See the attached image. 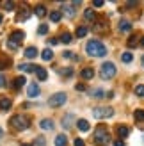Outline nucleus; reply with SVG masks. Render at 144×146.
I'll use <instances>...</instances> for the list:
<instances>
[{"instance_id":"nucleus-1","label":"nucleus","mask_w":144,"mask_h":146,"mask_svg":"<svg viewBox=\"0 0 144 146\" xmlns=\"http://www.w3.org/2000/svg\"><path fill=\"white\" fill-rule=\"evenodd\" d=\"M85 52H87L89 55H94V57H103L107 54V46L103 45L102 41L91 39L87 45H85Z\"/></svg>"},{"instance_id":"nucleus-2","label":"nucleus","mask_w":144,"mask_h":146,"mask_svg":"<svg viewBox=\"0 0 144 146\" xmlns=\"http://www.w3.org/2000/svg\"><path fill=\"white\" fill-rule=\"evenodd\" d=\"M110 141V135H109V130H107L105 127H98L94 130V143L98 146H107Z\"/></svg>"},{"instance_id":"nucleus-3","label":"nucleus","mask_w":144,"mask_h":146,"mask_svg":"<svg viewBox=\"0 0 144 146\" xmlns=\"http://www.w3.org/2000/svg\"><path fill=\"white\" fill-rule=\"evenodd\" d=\"M9 123L13 125V128H16V130H27L28 125H30V119H28L27 116L16 114V116H13V118L9 119Z\"/></svg>"},{"instance_id":"nucleus-4","label":"nucleus","mask_w":144,"mask_h":146,"mask_svg":"<svg viewBox=\"0 0 144 146\" xmlns=\"http://www.w3.org/2000/svg\"><path fill=\"white\" fill-rule=\"evenodd\" d=\"M116 64L114 62H103L102 64V70H100V75H102V78L103 80H109V78H112L114 75H116Z\"/></svg>"},{"instance_id":"nucleus-5","label":"nucleus","mask_w":144,"mask_h":146,"mask_svg":"<svg viewBox=\"0 0 144 146\" xmlns=\"http://www.w3.org/2000/svg\"><path fill=\"white\" fill-rule=\"evenodd\" d=\"M92 116H94L96 119L110 118V116H114V109L112 107H94L92 109Z\"/></svg>"},{"instance_id":"nucleus-6","label":"nucleus","mask_w":144,"mask_h":146,"mask_svg":"<svg viewBox=\"0 0 144 146\" xmlns=\"http://www.w3.org/2000/svg\"><path fill=\"white\" fill-rule=\"evenodd\" d=\"M23 38H25L23 31H13V32H11V36H9V41H7V45H9L11 48H16L18 45H21Z\"/></svg>"},{"instance_id":"nucleus-7","label":"nucleus","mask_w":144,"mask_h":146,"mask_svg":"<svg viewBox=\"0 0 144 146\" xmlns=\"http://www.w3.org/2000/svg\"><path fill=\"white\" fill-rule=\"evenodd\" d=\"M66 100H68L66 93H55L54 96H50V100H48V105L55 109V107H61V105H64V104H66Z\"/></svg>"},{"instance_id":"nucleus-8","label":"nucleus","mask_w":144,"mask_h":146,"mask_svg":"<svg viewBox=\"0 0 144 146\" xmlns=\"http://www.w3.org/2000/svg\"><path fill=\"white\" fill-rule=\"evenodd\" d=\"M27 94H28L30 98L38 96V94H39V86H38V84H30V86H28V89H27Z\"/></svg>"},{"instance_id":"nucleus-9","label":"nucleus","mask_w":144,"mask_h":146,"mask_svg":"<svg viewBox=\"0 0 144 146\" xmlns=\"http://www.w3.org/2000/svg\"><path fill=\"white\" fill-rule=\"evenodd\" d=\"M119 31L121 32H130L132 31V23L128 20H121L119 21Z\"/></svg>"},{"instance_id":"nucleus-10","label":"nucleus","mask_w":144,"mask_h":146,"mask_svg":"<svg viewBox=\"0 0 144 146\" xmlns=\"http://www.w3.org/2000/svg\"><path fill=\"white\" fill-rule=\"evenodd\" d=\"M11 105H13V102L7 96H0V109H2V111H7Z\"/></svg>"},{"instance_id":"nucleus-11","label":"nucleus","mask_w":144,"mask_h":146,"mask_svg":"<svg viewBox=\"0 0 144 146\" xmlns=\"http://www.w3.org/2000/svg\"><path fill=\"white\" fill-rule=\"evenodd\" d=\"M116 132H118V135L121 137V139H125V137L130 134V130H128V127H125V125H119V127L116 128Z\"/></svg>"},{"instance_id":"nucleus-12","label":"nucleus","mask_w":144,"mask_h":146,"mask_svg":"<svg viewBox=\"0 0 144 146\" xmlns=\"http://www.w3.org/2000/svg\"><path fill=\"white\" fill-rule=\"evenodd\" d=\"M80 77L85 78V80H89V78L94 77V71H92V68H84V70L80 71Z\"/></svg>"},{"instance_id":"nucleus-13","label":"nucleus","mask_w":144,"mask_h":146,"mask_svg":"<svg viewBox=\"0 0 144 146\" xmlns=\"http://www.w3.org/2000/svg\"><path fill=\"white\" fill-rule=\"evenodd\" d=\"M36 55H38V48H36V46H28V48H25V57H27V59H34Z\"/></svg>"},{"instance_id":"nucleus-14","label":"nucleus","mask_w":144,"mask_h":146,"mask_svg":"<svg viewBox=\"0 0 144 146\" xmlns=\"http://www.w3.org/2000/svg\"><path fill=\"white\" fill-rule=\"evenodd\" d=\"M39 127H41L43 130H52V128H54V121H52V119H48V118H46V119H41Z\"/></svg>"},{"instance_id":"nucleus-15","label":"nucleus","mask_w":144,"mask_h":146,"mask_svg":"<svg viewBox=\"0 0 144 146\" xmlns=\"http://www.w3.org/2000/svg\"><path fill=\"white\" fill-rule=\"evenodd\" d=\"M25 82H27V80H25L23 75H21V77H16V78H14V82H13V87H14V89H20L21 86H25Z\"/></svg>"},{"instance_id":"nucleus-16","label":"nucleus","mask_w":144,"mask_h":146,"mask_svg":"<svg viewBox=\"0 0 144 146\" xmlns=\"http://www.w3.org/2000/svg\"><path fill=\"white\" fill-rule=\"evenodd\" d=\"M20 70L23 73H32L38 70V66H34V64H20Z\"/></svg>"},{"instance_id":"nucleus-17","label":"nucleus","mask_w":144,"mask_h":146,"mask_svg":"<svg viewBox=\"0 0 144 146\" xmlns=\"http://www.w3.org/2000/svg\"><path fill=\"white\" fill-rule=\"evenodd\" d=\"M73 119H75V116H73V114H68L66 118H62V127H64V128L73 127V125H71V121H73Z\"/></svg>"},{"instance_id":"nucleus-18","label":"nucleus","mask_w":144,"mask_h":146,"mask_svg":"<svg viewBox=\"0 0 144 146\" xmlns=\"http://www.w3.org/2000/svg\"><path fill=\"white\" fill-rule=\"evenodd\" d=\"M36 77H38L39 80H46L48 73H46V70H45V68H39V66H38V70H36Z\"/></svg>"},{"instance_id":"nucleus-19","label":"nucleus","mask_w":144,"mask_h":146,"mask_svg":"<svg viewBox=\"0 0 144 146\" xmlns=\"http://www.w3.org/2000/svg\"><path fill=\"white\" fill-rule=\"evenodd\" d=\"M41 57H43V61H52L54 59V52L50 48H46V50H43V52H41Z\"/></svg>"},{"instance_id":"nucleus-20","label":"nucleus","mask_w":144,"mask_h":146,"mask_svg":"<svg viewBox=\"0 0 144 146\" xmlns=\"http://www.w3.org/2000/svg\"><path fill=\"white\" fill-rule=\"evenodd\" d=\"M77 127L82 130V132H87L89 130V123H87V119H78L77 121Z\"/></svg>"},{"instance_id":"nucleus-21","label":"nucleus","mask_w":144,"mask_h":146,"mask_svg":"<svg viewBox=\"0 0 144 146\" xmlns=\"http://www.w3.org/2000/svg\"><path fill=\"white\" fill-rule=\"evenodd\" d=\"M61 18H62V13H61V11H52V13H50V20H52L54 23L61 21Z\"/></svg>"},{"instance_id":"nucleus-22","label":"nucleus","mask_w":144,"mask_h":146,"mask_svg":"<svg viewBox=\"0 0 144 146\" xmlns=\"http://www.w3.org/2000/svg\"><path fill=\"white\" fill-rule=\"evenodd\" d=\"M68 144V139H66V135H57L55 137V146H66Z\"/></svg>"},{"instance_id":"nucleus-23","label":"nucleus","mask_w":144,"mask_h":146,"mask_svg":"<svg viewBox=\"0 0 144 146\" xmlns=\"http://www.w3.org/2000/svg\"><path fill=\"white\" fill-rule=\"evenodd\" d=\"M34 13H36V16H38V18L46 16V9H45V5H38V7L34 9Z\"/></svg>"},{"instance_id":"nucleus-24","label":"nucleus","mask_w":144,"mask_h":146,"mask_svg":"<svg viewBox=\"0 0 144 146\" xmlns=\"http://www.w3.org/2000/svg\"><path fill=\"white\" fill-rule=\"evenodd\" d=\"M59 41H61V43H64V45H69V43L73 41V39H71V34H69V32H64L61 38H59Z\"/></svg>"},{"instance_id":"nucleus-25","label":"nucleus","mask_w":144,"mask_h":146,"mask_svg":"<svg viewBox=\"0 0 144 146\" xmlns=\"http://www.w3.org/2000/svg\"><path fill=\"white\" fill-rule=\"evenodd\" d=\"M133 118H135V121H144V109H137L133 112Z\"/></svg>"},{"instance_id":"nucleus-26","label":"nucleus","mask_w":144,"mask_h":146,"mask_svg":"<svg viewBox=\"0 0 144 146\" xmlns=\"http://www.w3.org/2000/svg\"><path fill=\"white\" fill-rule=\"evenodd\" d=\"M32 146H46V141H45V137H43V135H38V137L34 139Z\"/></svg>"},{"instance_id":"nucleus-27","label":"nucleus","mask_w":144,"mask_h":146,"mask_svg":"<svg viewBox=\"0 0 144 146\" xmlns=\"http://www.w3.org/2000/svg\"><path fill=\"white\" fill-rule=\"evenodd\" d=\"M84 16H85V20H94L96 18V13L92 11V9H85L84 11Z\"/></svg>"},{"instance_id":"nucleus-28","label":"nucleus","mask_w":144,"mask_h":146,"mask_svg":"<svg viewBox=\"0 0 144 146\" xmlns=\"http://www.w3.org/2000/svg\"><path fill=\"white\" fill-rule=\"evenodd\" d=\"M137 43H139V38H137V36H130V38H128V46H130V48L137 46Z\"/></svg>"},{"instance_id":"nucleus-29","label":"nucleus","mask_w":144,"mask_h":146,"mask_svg":"<svg viewBox=\"0 0 144 146\" xmlns=\"http://www.w3.org/2000/svg\"><path fill=\"white\" fill-rule=\"evenodd\" d=\"M132 59H133V55L130 52H125L123 55H121V61H123V62H132Z\"/></svg>"},{"instance_id":"nucleus-30","label":"nucleus","mask_w":144,"mask_h":146,"mask_svg":"<svg viewBox=\"0 0 144 146\" xmlns=\"http://www.w3.org/2000/svg\"><path fill=\"white\" fill-rule=\"evenodd\" d=\"M87 34V27H78L77 29V38H84Z\"/></svg>"},{"instance_id":"nucleus-31","label":"nucleus","mask_w":144,"mask_h":146,"mask_svg":"<svg viewBox=\"0 0 144 146\" xmlns=\"http://www.w3.org/2000/svg\"><path fill=\"white\" fill-rule=\"evenodd\" d=\"M94 31H105V20H98V21H96Z\"/></svg>"},{"instance_id":"nucleus-32","label":"nucleus","mask_w":144,"mask_h":146,"mask_svg":"<svg viewBox=\"0 0 144 146\" xmlns=\"http://www.w3.org/2000/svg\"><path fill=\"white\" fill-rule=\"evenodd\" d=\"M135 94H137V96H144V86L142 84L135 86Z\"/></svg>"},{"instance_id":"nucleus-33","label":"nucleus","mask_w":144,"mask_h":146,"mask_svg":"<svg viewBox=\"0 0 144 146\" xmlns=\"http://www.w3.org/2000/svg\"><path fill=\"white\" fill-rule=\"evenodd\" d=\"M103 94H105L103 89H96V91H92V96H94V98H103Z\"/></svg>"},{"instance_id":"nucleus-34","label":"nucleus","mask_w":144,"mask_h":146,"mask_svg":"<svg viewBox=\"0 0 144 146\" xmlns=\"http://www.w3.org/2000/svg\"><path fill=\"white\" fill-rule=\"evenodd\" d=\"M38 32H39L41 36H45V34L48 32V25H45V23H43V25H39V29H38Z\"/></svg>"},{"instance_id":"nucleus-35","label":"nucleus","mask_w":144,"mask_h":146,"mask_svg":"<svg viewBox=\"0 0 144 146\" xmlns=\"http://www.w3.org/2000/svg\"><path fill=\"white\" fill-rule=\"evenodd\" d=\"M7 64H9V59H0V70L7 68Z\"/></svg>"},{"instance_id":"nucleus-36","label":"nucleus","mask_w":144,"mask_h":146,"mask_svg":"<svg viewBox=\"0 0 144 146\" xmlns=\"http://www.w3.org/2000/svg\"><path fill=\"white\" fill-rule=\"evenodd\" d=\"M75 146H85V143H84V139H80V137H77L75 139V143H73Z\"/></svg>"},{"instance_id":"nucleus-37","label":"nucleus","mask_w":144,"mask_h":146,"mask_svg":"<svg viewBox=\"0 0 144 146\" xmlns=\"http://www.w3.org/2000/svg\"><path fill=\"white\" fill-rule=\"evenodd\" d=\"M4 7H5V9H9V11H13L14 9V4L13 2H4Z\"/></svg>"},{"instance_id":"nucleus-38","label":"nucleus","mask_w":144,"mask_h":146,"mask_svg":"<svg viewBox=\"0 0 144 146\" xmlns=\"http://www.w3.org/2000/svg\"><path fill=\"white\" fill-rule=\"evenodd\" d=\"M75 89H77V91H85V86H84V84H77Z\"/></svg>"},{"instance_id":"nucleus-39","label":"nucleus","mask_w":144,"mask_h":146,"mask_svg":"<svg viewBox=\"0 0 144 146\" xmlns=\"http://www.w3.org/2000/svg\"><path fill=\"white\" fill-rule=\"evenodd\" d=\"M92 4H94V7H102L103 5V0H94Z\"/></svg>"},{"instance_id":"nucleus-40","label":"nucleus","mask_w":144,"mask_h":146,"mask_svg":"<svg viewBox=\"0 0 144 146\" xmlns=\"http://www.w3.org/2000/svg\"><path fill=\"white\" fill-rule=\"evenodd\" d=\"M5 86V78H4V75L0 73V87H4Z\"/></svg>"},{"instance_id":"nucleus-41","label":"nucleus","mask_w":144,"mask_h":146,"mask_svg":"<svg viewBox=\"0 0 144 146\" xmlns=\"http://www.w3.org/2000/svg\"><path fill=\"white\" fill-rule=\"evenodd\" d=\"M50 43H52V45H57V43H59V39H57V38H52V39H50Z\"/></svg>"},{"instance_id":"nucleus-42","label":"nucleus","mask_w":144,"mask_h":146,"mask_svg":"<svg viewBox=\"0 0 144 146\" xmlns=\"http://www.w3.org/2000/svg\"><path fill=\"white\" fill-rule=\"evenodd\" d=\"M114 146H125V143L123 141H116V143H114Z\"/></svg>"},{"instance_id":"nucleus-43","label":"nucleus","mask_w":144,"mask_h":146,"mask_svg":"<svg viewBox=\"0 0 144 146\" xmlns=\"http://www.w3.org/2000/svg\"><path fill=\"white\" fill-rule=\"evenodd\" d=\"M141 45L144 46V36H142V38H141Z\"/></svg>"},{"instance_id":"nucleus-44","label":"nucleus","mask_w":144,"mask_h":146,"mask_svg":"<svg viewBox=\"0 0 144 146\" xmlns=\"http://www.w3.org/2000/svg\"><path fill=\"white\" fill-rule=\"evenodd\" d=\"M20 146H32V144H27V143H21Z\"/></svg>"},{"instance_id":"nucleus-45","label":"nucleus","mask_w":144,"mask_h":146,"mask_svg":"<svg viewBox=\"0 0 144 146\" xmlns=\"http://www.w3.org/2000/svg\"><path fill=\"white\" fill-rule=\"evenodd\" d=\"M141 64H142V68H144V55H142V59H141Z\"/></svg>"},{"instance_id":"nucleus-46","label":"nucleus","mask_w":144,"mask_h":146,"mask_svg":"<svg viewBox=\"0 0 144 146\" xmlns=\"http://www.w3.org/2000/svg\"><path fill=\"white\" fill-rule=\"evenodd\" d=\"M2 135H4V130H2V128H0V137H2Z\"/></svg>"},{"instance_id":"nucleus-47","label":"nucleus","mask_w":144,"mask_h":146,"mask_svg":"<svg viewBox=\"0 0 144 146\" xmlns=\"http://www.w3.org/2000/svg\"><path fill=\"white\" fill-rule=\"evenodd\" d=\"M2 20H4V18H2V14H0V23H2Z\"/></svg>"}]
</instances>
